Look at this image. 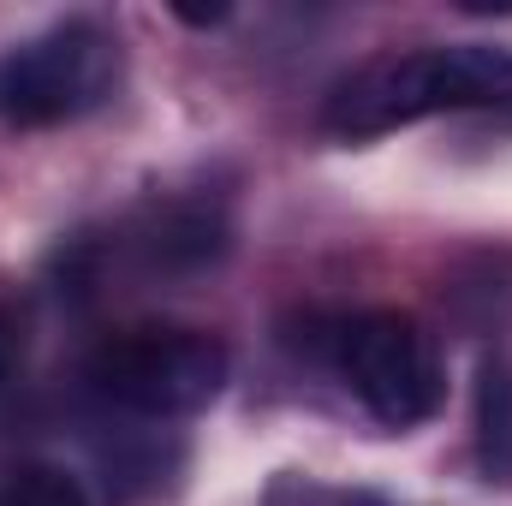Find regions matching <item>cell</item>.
Returning a JSON list of instances; mask_svg holds the SVG:
<instances>
[{
  "mask_svg": "<svg viewBox=\"0 0 512 506\" xmlns=\"http://www.w3.org/2000/svg\"><path fill=\"white\" fill-rule=\"evenodd\" d=\"M429 114H512V48L447 42L376 54L328 90L322 126L334 137H382Z\"/></svg>",
  "mask_w": 512,
  "mask_h": 506,
  "instance_id": "1",
  "label": "cell"
},
{
  "mask_svg": "<svg viewBox=\"0 0 512 506\" xmlns=\"http://www.w3.org/2000/svg\"><path fill=\"white\" fill-rule=\"evenodd\" d=\"M120 84V42L90 24L66 18L48 24L0 54V126L36 131V126H66L96 114Z\"/></svg>",
  "mask_w": 512,
  "mask_h": 506,
  "instance_id": "2",
  "label": "cell"
},
{
  "mask_svg": "<svg viewBox=\"0 0 512 506\" xmlns=\"http://www.w3.org/2000/svg\"><path fill=\"white\" fill-rule=\"evenodd\" d=\"M227 381V346L203 328H126L96 346L90 387L131 417H191Z\"/></svg>",
  "mask_w": 512,
  "mask_h": 506,
  "instance_id": "3",
  "label": "cell"
},
{
  "mask_svg": "<svg viewBox=\"0 0 512 506\" xmlns=\"http://www.w3.org/2000/svg\"><path fill=\"white\" fill-rule=\"evenodd\" d=\"M334 370L364 399V411L376 423H387V429L429 423L441 411V393H447L435 340L399 310L346 316L334 328Z\"/></svg>",
  "mask_w": 512,
  "mask_h": 506,
  "instance_id": "4",
  "label": "cell"
},
{
  "mask_svg": "<svg viewBox=\"0 0 512 506\" xmlns=\"http://www.w3.org/2000/svg\"><path fill=\"white\" fill-rule=\"evenodd\" d=\"M477 453L483 471L512 483V364L507 358H483L477 370Z\"/></svg>",
  "mask_w": 512,
  "mask_h": 506,
  "instance_id": "5",
  "label": "cell"
},
{
  "mask_svg": "<svg viewBox=\"0 0 512 506\" xmlns=\"http://www.w3.org/2000/svg\"><path fill=\"white\" fill-rule=\"evenodd\" d=\"M0 506H90V495L78 489V477H66L54 465H24L0 489Z\"/></svg>",
  "mask_w": 512,
  "mask_h": 506,
  "instance_id": "6",
  "label": "cell"
},
{
  "mask_svg": "<svg viewBox=\"0 0 512 506\" xmlns=\"http://www.w3.org/2000/svg\"><path fill=\"white\" fill-rule=\"evenodd\" d=\"M12 364H18V322L12 310H0V381L12 376Z\"/></svg>",
  "mask_w": 512,
  "mask_h": 506,
  "instance_id": "7",
  "label": "cell"
}]
</instances>
